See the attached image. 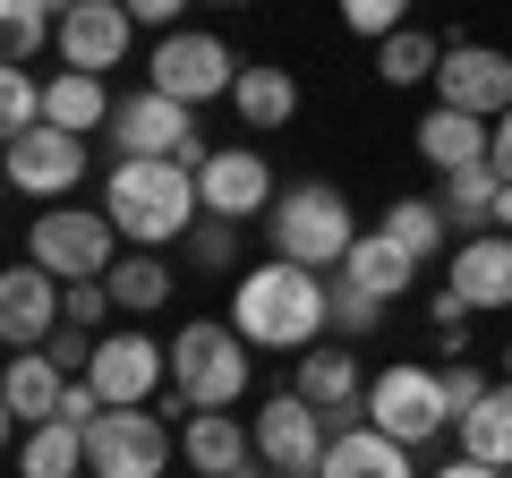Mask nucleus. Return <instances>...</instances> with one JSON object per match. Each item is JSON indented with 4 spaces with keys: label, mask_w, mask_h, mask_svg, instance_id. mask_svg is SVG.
Returning a JSON list of instances; mask_svg holds the SVG:
<instances>
[{
    "label": "nucleus",
    "mask_w": 512,
    "mask_h": 478,
    "mask_svg": "<svg viewBox=\"0 0 512 478\" xmlns=\"http://www.w3.org/2000/svg\"><path fill=\"white\" fill-rule=\"evenodd\" d=\"M171 470V427L154 410H103L86 427V478H163Z\"/></svg>",
    "instance_id": "nucleus-8"
},
{
    "label": "nucleus",
    "mask_w": 512,
    "mask_h": 478,
    "mask_svg": "<svg viewBox=\"0 0 512 478\" xmlns=\"http://www.w3.org/2000/svg\"><path fill=\"white\" fill-rule=\"evenodd\" d=\"M461 427V461H487V470H512V385H495L487 402L470 410Z\"/></svg>",
    "instance_id": "nucleus-28"
},
{
    "label": "nucleus",
    "mask_w": 512,
    "mask_h": 478,
    "mask_svg": "<svg viewBox=\"0 0 512 478\" xmlns=\"http://www.w3.org/2000/svg\"><path fill=\"white\" fill-rule=\"evenodd\" d=\"M0 129H9V137L43 129V77L35 69H9V77H0Z\"/></svg>",
    "instance_id": "nucleus-34"
},
{
    "label": "nucleus",
    "mask_w": 512,
    "mask_h": 478,
    "mask_svg": "<svg viewBox=\"0 0 512 478\" xmlns=\"http://www.w3.org/2000/svg\"><path fill=\"white\" fill-rule=\"evenodd\" d=\"M231 478H256V470H231Z\"/></svg>",
    "instance_id": "nucleus-44"
},
{
    "label": "nucleus",
    "mask_w": 512,
    "mask_h": 478,
    "mask_svg": "<svg viewBox=\"0 0 512 478\" xmlns=\"http://www.w3.org/2000/svg\"><path fill=\"white\" fill-rule=\"evenodd\" d=\"M60 393H69V376H60L43 350H9V376H0V410H9V427L60 419Z\"/></svg>",
    "instance_id": "nucleus-19"
},
{
    "label": "nucleus",
    "mask_w": 512,
    "mask_h": 478,
    "mask_svg": "<svg viewBox=\"0 0 512 478\" xmlns=\"http://www.w3.org/2000/svg\"><path fill=\"white\" fill-rule=\"evenodd\" d=\"M60 291H69V282L43 274L35 257L9 265V274H0V342H9V350H43V342L60 333V325H52V316H60Z\"/></svg>",
    "instance_id": "nucleus-16"
},
{
    "label": "nucleus",
    "mask_w": 512,
    "mask_h": 478,
    "mask_svg": "<svg viewBox=\"0 0 512 478\" xmlns=\"http://www.w3.org/2000/svg\"><path fill=\"white\" fill-rule=\"evenodd\" d=\"M291 393L325 410L333 436H350V419H367V376H359V359H350L342 342H333V350H299V385Z\"/></svg>",
    "instance_id": "nucleus-17"
},
{
    "label": "nucleus",
    "mask_w": 512,
    "mask_h": 478,
    "mask_svg": "<svg viewBox=\"0 0 512 478\" xmlns=\"http://www.w3.org/2000/svg\"><path fill=\"white\" fill-rule=\"evenodd\" d=\"M43 120H52V129H69V137L111 129V94H103V77H86V69H60L52 86H43Z\"/></svg>",
    "instance_id": "nucleus-22"
},
{
    "label": "nucleus",
    "mask_w": 512,
    "mask_h": 478,
    "mask_svg": "<svg viewBox=\"0 0 512 478\" xmlns=\"http://www.w3.org/2000/svg\"><path fill=\"white\" fill-rule=\"evenodd\" d=\"M436 478H512V470H487V461H444Z\"/></svg>",
    "instance_id": "nucleus-42"
},
{
    "label": "nucleus",
    "mask_w": 512,
    "mask_h": 478,
    "mask_svg": "<svg viewBox=\"0 0 512 478\" xmlns=\"http://www.w3.org/2000/svg\"><path fill=\"white\" fill-rule=\"evenodd\" d=\"M231 103H239V120L248 129H282V120H299V86H291V69H239V86H231Z\"/></svg>",
    "instance_id": "nucleus-27"
},
{
    "label": "nucleus",
    "mask_w": 512,
    "mask_h": 478,
    "mask_svg": "<svg viewBox=\"0 0 512 478\" xmlns=\"http://www.w3.org/2000/svg\"><path fill=\"white\" fill-rule=\"evenodd\" d=\"M94 342H103V333H86V325H60L52 342H43V359H52L60 376H86V368H94Z\"/></svg>",
    "instance_id": "nucleus-38"
},
{
    "label": "nucleus",
    "mask_w": 512,
    "mask_h": 478,
    "mask_svg": "<svg viewBox=\"0 0 512 478\" xmlns=\"http://www.w3.org/2000/svg\"><path fill=\"white\" fill-rule=\"evenodd\" d=\"M180 453H188V470L231 478V470H248V427H239L231 410H197V419H188V436H180Z\"/></svg>",
    "instance_id": "nucleus-23"
},
{
    "label": "nucleus",
    "mask_w": 512,
    "mask_h": 478,
    "mask_svg": "<svg viewBox=\"0 0 512 478\" xmlns=\"http://www.w3.org/2000/svg\"><path fill=\"white\" fill-rule=\"evenodd\" d=\"M231 325H239V342H256V350H316V333H325V274H308V265H291V257L239 274Z\"/></svg>",
    "instance_id": "nucleus-1"
},
{
    "label": "nucleus",
    "mask_w": 512,
    "mask_h": 478,
    "mask_svg": "<svg viewBox=\"0 0 512 478\" xmlns=\"http://www.w3.org/2000/svg\"><path fill=\"white\" fill-rule=\"evenodd\" d=\"M504 359H512V350H504Z\"/></svg>",
    "instance_id": "nucleus-45"
},
{
    "label": "nucleus",
    "mask_w": 512,
    "mask_h": 478,
    "mask_svg": "<svg viewBox=\"0 0 512 478\" xmlns=\"http://www.w3.org/2000/svg\"><path fill=\"white\" fill-rule=\"evenodd\" d=\"M43 35H60L52 0H0V52H9V69H26L43 52Z\"/></svg>",
    "instance_id": "nucleus-32"
},
{
    "label": "nucleus",
    "mask_w": 512,
    "mask_h": 478,
    "mask_svg": "<svg viewBox=\"0 0 512 478\" xmlns=\"http://www.w3.org/2000/svg\"><path fill=\"white\" fill-rule=\"evenodd\" d=\"M180 9H188V0H128V18H137V26H163V35H180Z\"/></svg>",
    "instance_id": "nucleus-40"
},
{
    "label": "nucleus",
    "mask_w": 512,
    "mask_h": 478,
    "mask_svg": "<svg viewBox=\"0 0 512 478\" xmlns=\"http://www.w3.org/2000/svg\"><path fill=\"white\" fill-rule=\"evenodd\" d=\"M120 308V299H111V282H69V291H60V325H103V316Z\"/></svg>",
    "instance_id": "nucleus-36"
},
{
    "label": "nucleus",
    "mask_w": 512,
    "mask_h": 478,
    "mask_svg": "<svg viewBox=\"0 0 512 478\" xmlns=\"http://www.w3.org/2000/svg\"><path fill=\"white\" fill-rule=\"evenodd\" d=\"M231 257H239L231 222H214V214H205L197 231H188V265H205V274H231Z\"/></svg>",
    "instance_id": "nucleus-35"
},
{
    "label": "nucleus",
    "mask_w": 512,
    "mask_h": 478,
    "mask_svg": "<svg viewBox=\"0 0 512 478\" xmlns=\"http://www.w3.org/2000/svg\"><path fill=\"white\" fill-rule=\"evenodd\" d=\"M325 478H419V470H410V444H393L384 427H350V436H333Z\"/></svg>",
    "instance_id": "nucleus-21"
},
{
    "label": "nucleus",
    "mask_w": 512,
    "mask_h": 478,
    "mask_svg": "<svg viewBox=\"0 0 512 478\" xmlns=\"http://www.w3.org/2000/svg\"><path fill=\"white\" fill-rule=\"evenodd\" d=\"M495 197H504V171L495 163H470V171H444V222H453L461 239H487V222H495Z\"/></svg>",
    "instance_id": "nucleus-24"
},
{
    "label": "nucleus",
    "mask_w": 512,
    "mask_h": 478,
    "mask_svg": "<svg viewBox=\"0 0 512 478\" xmlns=\"http://www.w3.org/2000/svg\"><path fill=\"white\" fill-rule=\"evenodd\" d=\"M325 453H333V436H325V410L316 402L274 393L256 410V461H274L282 478H325Z\"/></svg>",
    "instance_id": "nucleus-10"
},
{
    "label": "nucleus",
    "mask_w": 512,
    "mask_h": 478,
    "mask_svg": "<svg viewBox=\"0 0 512 478\" xmlns=\"http://www.w3.org/2000/svg\"><path fill=\"white\" fill-rule=\"evenodd\" d=\"M342 18H350V35H402V18H410V0H342Z\"/></svg>",
    "instance_id": "nucleus-37"
},
{
    "label": "nucleus",
    "mask_w": 512,
    "mask_h": 478,
    "mask_svg": "<svg viewBox=\"0 0 512 478\" xmlns=\"http://www.w3.org/2000/svg\"><path fill=\"white\" fill-rule=\"evenodd\" d=\"M111 137H120V163H188V171H205V129H197V111L188 103H171V94H128L120 111H111Z\"/></svg>",
    "instance_id": "nucleus-5"
},
{
    "label": "nucleus",
    "mask_w": 512,
    "mask_h": 478,
    "mask_svg": "<svg viewBox=\"0 0 512 478\" xmlns=\"http://www.w3.org/2000/svg\"><path fill=\"white\" fill-rule=\"evenodd\" d=\"M265 231H274V257L308 265V274H342V257L359 248V222H350V197L325 180H299L274 197V214H265Z\"/></svg>",
    "instance_id": "nucleus-3"
},
{
    "label": "nucleus",
    "mask_w": 512,
    "mask_h": 478,
    "mask_svg": "<svg viewBox=\"0 0 512 478\" xmlns=\"http://www.w3.org/2000/svg\"><path fill=\"white\" fill-rule=\"evenodd\" d=\"M367 427H384L393 444H427L436 427H453L444 368H384L376 385H367Z\"/></svg>",
    "instance_id": "nucleus-7"
},
{
    "label": "nucleus",
    "mask_w": 512,
    "mask_h": 478,
    "mask_svg": "<svg viewBox=\"0 0 512 478\" xmlns=\"http://www.w3.org/2000/svg\"><path fill=\"white\" fill-rule=\"evenodd\" d=\"M444 291H461V308H470V316H478V308H512V231L461 239Z\"/></svg>",
    "instance_id": "nucleus-18"
},
{
    "label": "nucleus",
    "mask_w": 512,
    "mask_h": 478,
    "mask_svg": "<svg viewBox=\"0 0 512 478\" xmlns=\"http://www.w3.org/2000/svg\"><path fill=\"white\" fill-rule=\"evenodd\" d=\"M214 9H248V0H214Z\"/></svg>",
    "instance_id": "nucleus-43"
},
{
    "label": "nucleus",
    "mask_w": 512,
    "mask_h": 478,
    "mask_svg": "<svg viewBox=\"0 0 512 478\" xmlns=\"http://www.w3.org/2000/svg\"><path fill=\"white\" fill-rule=\"evenodd\" d=\"M103 214L120 222V239L163 248V239H188V231H197L205 197H197V171H188V163H111Z\"/></svg>",
    "instance_id": "nucleus-2"
},
{
    "label": "nucleus",
    "mask_w": 512,
    "mask_h": 478,
    "mask_svg": "<svg viewBox=\"0 0 512 478\" xmlns=\"http://www.w3.org/2000/svg\"><path fill=\"white\" fill-rule=\"evenodd\" d=\"M103 282H111V299H120L128 316H154V308L171 299V265L154 257V248H137V257H120V265H111Z\"/></svg>",
    "instance_id": "nucleus-30"
},
{
    "label": "nucleus",
    "mask_w": 512,
    "mask_h": 478,
    "mask_svg": "<svg viewBox=\"0 0 512 478\" xmlns=\"http://www.w3.org/2000/svg\"><path fill=\"white\" fill-rule=\"evenodd\" d=\"M128 35H137V18H128V0H77L69 18H60V69H86V77H103V69H120L128 60Z\"/></svg>",
    "instance_id": "nucleus-14"
},
{
    "label": "nucleus",
    "mask_w": 512,
    "mask_h": 478,
    "mask_svg": "<svg viewBox=\"0 0 512 478\" xmlns=\"http://www.w3.org/2000/svg\"><path fill=\"white\" fill-rule=\"evenodd\" d=\"M325 325H333V333H350V342H367V333L384 325V299H376V291H359L350 274H325Z\"/></svg>",
    "instance_id": "nucleus-33"
},
{
    "label": "nucleus",
    "mask_w": 512,
    "mask_h": 478,
    "mask_svg": "<svg viewBox=\"0 0 512 478\" xmlns=\"http://www.w3.org/2000/svg\"><path fill=\"white\" fill-rule=\"evenodd\" d=\"M171 385H180V410H231L248 393V342H239V325L197 316L188 333H171Z\"/></svg>",
    "instance_id": "nucleus-4"
},
{
    "label": "nucleus",
    "mask_w": 512,
    "mask_h": 478,
    "mask_svg": "<svg viewBox=\"0 0 512 478\" xmlns=\"http://www.w3.org/2000/svg\"><path fill=\"white\" fill-rule=\"evenodd\" d=\"M163 376H171V350L154 342V333H103V342H94V368H86V385L103 393L111 410H146Z\"/></svg>",
    "instance_id": "nucleus-12"
},
{
    "label": "nucleus",
    "mask_w": 512,
    "mask_h": 478,
    "mask_svg": "<svg viewBox=\"0 0 512 478\" xmlns=\"http://www.w3.org/2000/svg\"><path fill=\"white\" fill-rule=\"evenodd\" d=\"M419 154L436 171H470V163H487V154H495V120H470V111H444L436 103L419 120Z\"/></svg>",
    "instance_id": "nucleus-20"
},
{
    "label": "nucleus",
    "mask_w": 512,
    "mask_h": 478,
    "mask_svg": "<svg viewBox=\"0 0 512 478\" xmlns=\"http://www.w3.org/2000/svg\"><path fill=\"white\" fill-rule=\"evenodd\" d=\"M436 103L470 111V120H504L512 111V52H495V43H444Z\"/></svg>",
    "instance_id": "nucleus-11"
},
{
    "label": "nucleus",
    "mask_w": 512,
    "mask_h": 478,
    "mask_svg": "<svg viewBox=\"0 0 512 478\" xmlns=\"http://www.w3.org/2000/svg\"><path fill=\"white\" fill-rule=\"evenodd\" d=\"M86 180V137H69V129H26V137H9V188L18 197H69V188Z\"/></svg>",
    "instance_id": "nucleus-15"
},
{
    "label": "nucleus",
    "mask_w": 512,
    "mask_h": 478,
    "mask_svg": "<svg viewBox=\"0 0 512 478\" xmlns=\"http://www.w3.org/2000/svg\"><path fill=\"white\" fill-rule=\"evenodd\" d=\"M18 478H86V427H69V419L26 427V444H18Z\"/></svg>",
    "instance_id": "nucleus-26"
},
{
    "label": "nucleus",
    "mask_w": 512,
    "mask_h": 478,
    "mask_svg": "<svg viewBox=\"0 0 512 478\" xmlns=\"http://www.w3.org/2000/svg\"><path fill=\"white\" fill-rule=\"evenodd\" d=\"M111 239H120L111 214L52 205V214H35V231H26V257H35L43 274H60V282H103L111 274Z\"/></svg>",
    "instance_id": "nucleus-6"
},
{
    "label": "nucleus",
    "mask_w": 512,
    "mask_h": 478,
    "mask_svg": "<svg viewBox=\"0 0 512 478\" xmlns=\"http://www.w3.org/2000/svg\"><path fill=\"white\" fill-rule=\"evenodd\" d=\"M487 393H495V385L470 368V359H453V368H444V402H453V419H470V410L487 402Z\"/></svg>",
    "instance_id": "nucleus-39"
},
{
    "label": "nucleus",
    "mask_w": 512,
    "mask_h": 478,
    "mask_svg": "<svg viewBox=\"0 0 512 478\" xmlns=\"http://www.w3.org/2000/svg\"><path fill=\"white\" fill-rule=\"evenodd\" d=\"M342 274L359 282V291H376L384 308H393V299L410 291V274H419V257H410V248H393L384 231H359V248L342 257Z\"/></svg>",
    "instance_id": "nucleus-25"
},
{
    "label": "nucleus",
    "mask_w": 512,
    "mask_h": 478,
    "mask_svg": "<svg viewBox=\"0 0 512 478\" xmlns=\"http://www.w3.org/2000/svg\"><path fill=\"white\" fill-rule=\"evenodd\" d=\"M384 239H393V248H410V257H444V239H453V222H444V205L436 197H393L384 205V222H376Z\"/></svg>",
    "instance_id": "nucleus-29"
},
{
    "label": "nucleus",
    "mask_w": 512,
    "mask_h": 478,
    "mask_svg": "<svg viewBox=\"0 0 512 478\" xmlns=\"http://www.w3.org/2000/svg\"><path fill=\"white\" fill-rule=\"evenodd\" d=\"M197 197L214 222H248V214H274V171L256 146H214L197 171Z\"/></svg>",
    "instance_id": "nucleus-13"
},
{
    "label": "nucleus",
    "mask_w": 512,
    "mask_h": 478,
    "mask_svg": "<svg viewBox=\"0 0 512 478\" xmlns=\"http://www.w3.org/2000/svg\"><path fill=\"white\" fill-rule=\"evenodd\" d=\"M436 69H444V43L419 35V26H402V35L376 43V77L384 86H419V77H436Z\"/></svg>",
    "instance_id": "nucleus-31"
},
{
    "label": "nucleus",
    "mask_w": 512,
    "mask_h": 478,
    "mask_svg": "<svg viewBox=\"0 0 512 478\" xmlns=\"http://www.w3.org/2000/svg\"><path fill=\"white\" fill-rule=\"evenodd\" d=\"M239 86V60H231V43L222 35H163L154 43V94H171V103H214V94H231Z\"/></svg>",
    "instance_id": "nucleus-9"
},
{
    "label": "nucleus",
    "mask_w": 512,
    "mask_h": 478,
    "mask_svg": "<svg viewBox=\"0 0 512 478\" xmlns=\"http://www.w3.org/2000/svg\"><path fill=\"white\" fill-rule=\"evenodd\" d=\"M487 163L504 171V188H512V111H504V120H495V154H487Z\"/></svg>",
    "instance_id": "nucleus-41"
}]
</instances>
